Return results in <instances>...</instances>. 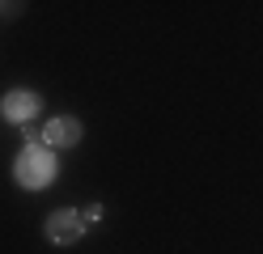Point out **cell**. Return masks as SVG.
<instances>
[{
    "instance_id": "cell-4",
    "label": "cell",
    "mask_w": 263,
    "mask_h": 254,
    "mask_svg": "<svg viewBox=\"0 0 263 254\" xmlns=\"http://www.w3.org/2000/svg\"><path fill=\"white\" fill-rule=\"evenodd\" d=\"M81 135H85V127H81L77 114H55L51 123L43 127V144L47 148H77Z\"/></svg>"
},
{
    "instance_id": "cell-5",
    "label": "cell",
    "mask_w": 263,
    "mask_h": 254,
    "mask_svg": "<svg viewBox=\"0 0 263 254\" xmlns=\"http://www.w3.org/2000/svg\"><path fill=\"white\" fill-rule=\"evenodd\" d=\"M77 216H81V225H85V233H89L93 225H102L106 208H102V203H85V208H77Z\"/></svg>"
},
{
    "instance_id": "cell-1",
    "label": "cell",
    "mask_w": 263,
    "mask_h": 254,
    "mask_svg": "<svg viewBox=\"0 0 263 254\" xmlns=\"http://www.w3.org/2000/svg\"><path fill=\"white\" fill-rule=\"evenodd\" d=\"M13 178H17L22 191H43V186H51L55 178V157L47 144H30L17 152V161H13Z\"/></svg>"
},
{
    "instance_id": "cell-2",
    "label": "cell",
    "mask_w": 263,
    "mask_h": 254,
    "mask_svg": "<svg viewBox=\"0 0 263 254\" xmlns=\"http://www.w3.org/2000/svg\"><path fill=\"white\" fill-rule=\"evenodd\" d=\"M43 233H47V242H51V246H77L81 237H85V225H81L77 208H55V212H47Z\"/></svg>"
},
{
    "instance_id": "cell-3",
    "label": "cell",
    "mask_w": 263,
    "mask_h": 254,
    "mask_svg": "<svg viewBox=\"0 0 263 254\" xmlns=\"http://www.w3.org/2000/svg\"><path fill=\"white\" fill-rule=\"evenodd\" d=\"M39 93H30V89H9L5 97H0V114L9 119V123H17V127H30V119L39 114Z\"/></svg>"
}]
</instances>
